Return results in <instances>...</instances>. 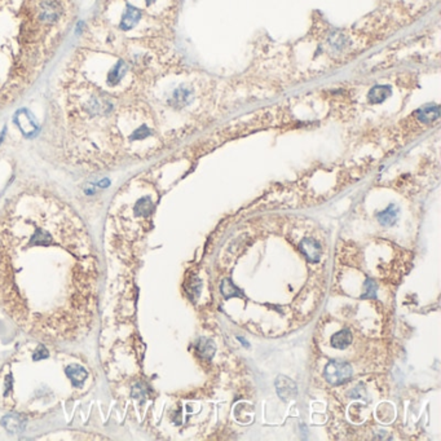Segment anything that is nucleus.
<instances>
[{"instance_id": "ddd939ff", "label": "nucleus", "mask_w": 441, "mask_h": 441, "mask_svg": "<svg viewBox=\"0 0 441 441\" xmlns=\"http://www.w3.org/2000/svg\"><path fill=\"white\" fill-rule=\"evenodd\" d=\"M417 114L418 119L422 123H430V122H433L440 117V110H438V106H426V108L419 109Z\"/></svg>"}, {"instance_id": "4468645a", "label": "nucleus", "mask_w": 441, "mask_h": 441, "mask_svg": "<svg viewBox=\"0 0 441 441\" xmlns=\"http://www.w3.org/2000/svg\"><path fill=\"white\" fill-rule=\"evenodd\" d=\"M215 343L210 339H201L197 344V351L199 352V355L205 358H213V356L215 355Z\"/></svg>"}, {"instance_id": "20e7f679", "label": "nucleus", "mask_w": 441, "mask_h": 441, "mask_svg": "<svg viewBox=\"0 0 441 441\" xmlns=\"http://www.w3.org/2000/svg\"><path fill=\"white\" fill-rule=\"evenodd\" d=\"M62 14V9L56 2H52V0H47L44 3H42L41 11H39V18L41 21H43L44 24H53L57 20L60 18V16Z\"/></svg>"}, {"instance_id": "f3484780", "label": "nucleus", "mask_w": 441, "mask_h": 441, "mask_svg": "<svg viewBox=\"0 0 441 441\" xmlns=\"http://www.w3.org/2000/svg\"><path fill=\"white\" fill-rule=\"evenodd\" d=\"M156 2H157V0H145L146 6H151V4L156 3Z\"/></svg>"}, {"instance_id": "9d476101", "label": "nucleus", "mask_w": 441, "mask_h": 441, "mask_svg": "<svg viewBox=\"0 0 441 441\" xmlns=\"http://www.w3.org/2000/svg\"><path fill=\"white\" fill-rule=\"evenodd\" d=\"M126 70H127L126 62L122 61V60L117 62V65H114L113 69H111L108 74V79H106V82H108L109 86H117V84L123 79L124 74H126Z\"/></svg>"}, {"instance_id": "1a4fd4ad", "label": "nucleus", "mask_w": 441, "mask_h": 441, "mask_svg": "<svg viewBox=\"0 0 441 441\" xmlns=\"http://www.w3.org/2000/svg\"><path fill=\"white\" fill-rule=\"evenodd\" d=\"M351 342H352V334L347 329L338 331L331 336V346L334 348H338V350H344L351 344Z\"/></svg>"}, {"instance_id": "0eeeda50", "label": "nucleus", "mask_w": 441, "mask_h": 441, "mask_svg": "<svg viewBox=\"0 0 441 441\" xmlns=\"http://www.w3.org/2000/svg\"><path fill=\"white\" fill-rule=\"evenodd\" d=\"M299 248H300L301 253L305 255V258H307L310 261L316 263V261L320 260V256H321L320 245H318L315 240H312V238H304V240L300 242V245H299Z\"/></svg>"}, {"instance_id": "7ed1b4c3", "label": "nucleus", "mask_w": 441, "mask_h": 441, "mask_svg": "<svg viewBox=\"0 0 441 441\" xmlns=\"http://www.w3.org/2000/svg\"><path fill=\"white\" fill-rule=\"evenodd\" d=\"M14 123L18 126V128L21 129L22 133H24L25 136H27V138L32 136V135H35V132L38 131V126H36V123L34 122V119H32L31 114H30L29 110H26V109H22V110H20L18 113L14 116Z\"/></svg>"}, {"instance_id": "39448f33", "label": "nucleus", "mask_w": 441, "mask_h": 441, "mask_svg": "<svg viewBox=\"0 0 441 441\" xmlns=\"http://www.w3.org/2000/svg\"><path fill=\"white\" fill-rule=\"evenodd\" d=\"M276 388L278 391V396H280L282 400H290V398L295 397L296 393H298V388L296 385L287 377H283L280 375L276 380Z\"/></svg>"}, {"instance_id": "f257e3e1", "label": "nucleus", "mask_w": 441, "mask_h": 441, "mask_svg": "<svg viewBox=\"0 0 441 441\" xmlns=\"http://www.w3.org/2000/svg\"><path fill=\"white\" fill-rule=\"evenodd\" d=\"M100 269L86 226L53 197L21 194L0 214V307L25 333L49 343L86 338Z\"/></svg>"}, {"instance_id": "6e6552de", "label": "nucleus", "mask_w": 441, "mask_h": 441, "mask_svg": "<svg viewBox=\"0 0 441 441\" xmlns=\"http://www.w3.org/2000/svg\"><path fill=\"white\" fill-rule=\"evenodd\" d=\"M390 94H391L390 86H375L370 89V92H369L368 100L371 105H375V104L383 103V101H385Z\"/></svg>"}, {"instance_id": "2eb2a0df", "label": "nucleus", "mask_w": 441, "mask_h": 441, "mask_svg": "<svg viewBox=\"0 0 441 441\" xmlns=\"http://www.w3.org/2000/svg\"><path fill=\"white\" fill-rule=\"evenodd\" d=\"M377 283L373 280L368 278L363 283V294L360 296L361 299H377Z\"/></svg>"}, {"instance_id": "423d86ee", "label": "nucleus", "mask_w": 441, "mask_h": 441, "mask_svg": "<svg viewBox=\"0 0 441 441\" xmlns=\"http://www.w3.org/2000/svg\"><path fill=\"white\" fill-rule=\"evenodd\" d=\"M140 18H141V12L139 11L136 7L128 4L126 11H124L123 16H122L119 27H121L122 30H124V31L131 30L132 27H135L136 25H138V22L140 21Z\"/></svg>"}, {"instance_id": "dca6fc26", "label": "nucleus", "mask_w": 441, "mask_h": 441, "mask_svg": "<svg viewBox=\"0 0 441 441\" xmlns=\"http://www.w3.org/2000/svg\"><path fill=\"white\" fill-rule=\"evenodd\" d=\"M189 96H190V93H189L186 89L180 88L179 91L175 92V94H174V101H175L178 105H185V104L188 103Z\"/></svg>"}, {"instance_id": "f8f14e48", "label": "nucleus", "mask_w": 441, "mask_h": 441, "mask_svg": "<svg viewBox=\"0 0 441 441\" xmlns=\"http://www.w3.org/2000/svg\"><path fill=\"white\" fill-rule=\"evenodd\" d=\"M220 290H221V294H223V296L225 299H231V298H233V296H236V298H243L242 291L237 287V286L234 285V283L232 282L231 280H228V278L223 280V282H221V285H220Z\"/></svg>"}, {"instance_id": "f03ea898", "label": "nucleus", "mask_w": 441, "mask_h": 441, "mask_svg": "<svg viewBox=\"0 0 441 441\" xmlns=\"http://www.w3.org/2000/svg\"><path fill=\"white\" fill-rule=\"evenodd\" d=\"M323 375L330 385H343L352 377V368L350 363L343 362V361H330L325 366Z\"/></svg>"}, {"instance_id": "9b49d317", "label": "nucleus", "mask_w": 441, "mask_h": 441, "mask_svg": "<svg viewBox=\"0 0 441 441\" xmlns=\"http://www.w3.org/2000/svg\"><path fill=\"white\" fill-rule=\"evenodd\" d=\"M397 207H396L395 205H391L388 206L385 211L378 214V220H379V223L382 224V225H393V224L396 223V220H397Z\"/></svg>"}]
</instances>
